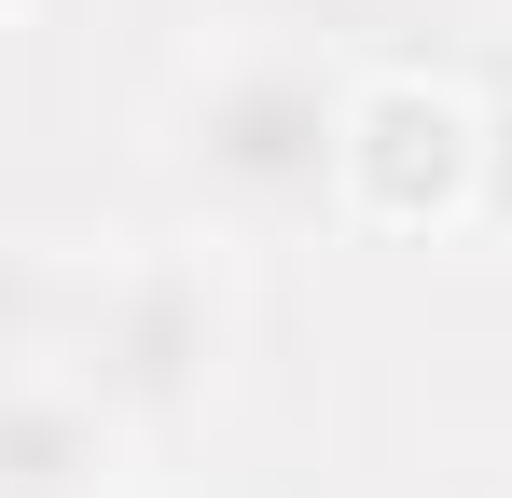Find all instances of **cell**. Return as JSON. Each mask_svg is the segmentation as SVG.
Masks as SVG:
<instances>
[{
    "label": "cell",
    "instance_id": "3957f363",
    "mask_svg": "<svg viewBox=\"0 0 512 498\" xmlns=\"http://www.w3.org/2000/svg\"><path fill=\"white\" fill-rule=\"evenodd\" d=\"M471 180H485V97L471 83L388 70L360 83V139H346V208L360 222H471Z\"/></svg>",
    "mask_w": 512,
    "mask_h": 498
},
{
    "label": "cell",
    "instance_id": "5b68a950",
    "mask_svg": "<svg viewBox=\"0 0 512 498\" xmlns=\"http://www.w3.org/2000/svg\"><path fill=\"white\" fill-rule=\"evenodd\" d=\"M56 332H70V263L0 249V374H56Z\"/></svg>",
    "mask_w": 512,
    "mask_h": 498
},
{
    "label": "cell",
    "instance_id": "8992f818",
    "mask_svg": "<svg viewBox=\"0 0 512 498\" xmlns=\"http://www.w3.org/2000/svg\"><path fill=\"white\" fill-rule=\"evenodd\" d=\"M471 222L512 236V83H485V180H471Z\"/></svg>",
    "mask_w": 512,
    "mask_h": 498
},
{
    "label": "cell",
    "instance_id": "277c9868",
    "mask_svg": "<svg viewBox=\"0 0 512 498\" xmlns=\"http://www.w3.org/2000/svg\"><path fill=\"white\" fill-rule=\"evenodd\" d=\"M139 429L70 374H0V498H125Z\"/></svg>",
    "mask_w": 512,
    "mask_h": 498
},
{
    "label": "cell",
    "instance_id": "6da1fadb",
    "mask_svg": "<svg viewBox=\"0 0 512 498\" xmlns=\"http://www.w3.org/2000/svg\"><path fill=\"white\" fill-rule=\"evenodd\" d=\"M346 139H360V70L319 42H222L167 97V180L222 236H305L346 208Z\"/></svg>",
    "mask_w": 512,
    "mask_h": 498
},
{
    "label": "cell",
    "instance_id": "7a4b0ae2",
    "mask_svg": "<svg viewBox=\"0 0 512 498\" xmlns=\"http://www.w3.org/2000/svg\"><path fill=\"white\" fill-rule=\"evenodd\" d=\"M222 291H208V263H180V249H139V263H70V332H56V374L97 388V402L125 415V429H167L222 388Z\"/></svg>",
    "mask_w": 512,
    "mask_h": 498
},
{
    "label": "cell",
    "instance_id": "52a82bcc",
    "mask_svg": "<svg viewBox=\"0 0 512 498\" xmlns=\"http://www.w3.org/2000/svg\"><path fill=\"white\" fill-rule=\"evenodd\" d=\"M0 14H14V0H0Z\"/></svg>",
    "mask_w": 512,
    "mask_h": 498
}]
</instances>
